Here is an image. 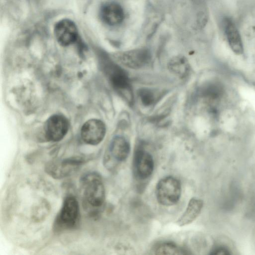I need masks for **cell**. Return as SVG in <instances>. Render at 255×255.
I'll return each instance as SVG.
<instances>
[{"label":"cell","mask_w":255,"mask_h":255,"mask_svg":"<svg viewBox=\"0 0 255 255\" xmlns=\"http://www.w3.org/2000/svg\"><path fill=\"white\" fill-rule=\"evenodd\" d=\"M84 202L88 207L101 208L105 200V190L100 175L96 172L85 174L81 179Z\"/></svg>","instance_id":"1"},{"label":"cell","mask_w":255,"mask_h":255,"mask_svg":"<svg viewBox=\"0 0 255 255\" xmlns=\"http://www.w3.org/2000/svg\"><path fill=\"white\" fill-rule=\"evenodd\" d=\"M155 193L157 200L161 205H174L178 202L181 196L180 182L174 177H165L157 184Z\"/></svg>","instance_id":"2"},{"label":"cell","mask_w":255,"mask_h":255,"mask_svg":"<svg viewBox=\"0 0 255 255\" xmlns=\"http://www.w3.org/2000/svg\"><path fill=\"white\" fill-rule=\"evenodd\" d=\"M79 218V205L77 200L68 196L64 200L62 208L54 223L56 231L71 229L78 223Z\"/></svg>","instance_id":"3"},{"label":"cell","mask_w":255,"mask_h":255,"mask_svg":"<svg viewBox=\"0 0 255 255\" xmlns=\"http://www.w3.org/2000/svg\"><path fill=\"white\" fill-rule=\"evenodd\" d=\"M105 70L112 86L128 102L132 101V92L129 78L126 71L112 63L106 65Z\"/></svg>","instance_id":"4"},{"label":"cell","mask_w":255,"mask_h":255,"mask_svg":"<svg viewBox=\"0 0 255 255\" xmlns=\"http://www.w3.org/2000/svg\"><path fill=\"white\" fill-rule=\"evenodd\" d=\"M116 58L122 65L136 69L146 65L150 60L151 55L148 49L138 48L119 52Z\"/></svg>","instance_id":"5"},{"label":"cell","mask_w":255,"mask_h":255,"mask_svg":"<svg viewBox=\"0 0 255 255\" xmlns=\"http://www.w3.org/2000/svg\"><path fill=\"white\" fill-rule=\"evenodd\" d=\"M84 160L80 157H73L60 161H51L47 164L46 170L55 178H64L76 170Z\"/></svg>","instance_id":"6"},{"label":"cell","mask_w":255,"mask_h":255,"mask_svg":"<svg viewBox=\"0 0 255 255\" xmlns=\"http://www.w3.org/2000/svg\"><path fill=\"white\" fill-rule=\"evenodd\" d=\"M54 33L57 42L62 46H69L76 42L78 38L76 25L69 19H63L56 22Z\"/></svg>","instance_id":"7"},{"label":"cell","mask_w":255,"mask_h":255,"mask_svg":"<svg viewBox=\"0 0 255 255\" xmlns=\"http://www.w3.org/2000/svg\"><path fill=\"white\" fill-rule=\"evenodd\" d=\"M69 128L67 119L61 115H54L45 124L44 131L47 140L59 141L67 134Z\"/></svg>","instance_id":"8"},{"label":"cell","mask_w":255,"mask_h":255,"mask_svg":"<svg viewBox=\"0 0 255 255\" xmlns=\"http://www.w3.org/2000/svg\"><path fill=\"white\" fill-rule=\"evenodd\" d=\"M106 132L105 124L98 119H91L82 127L81 135L87 144L95 145L104 139Z\"/></svg>","instance_id":"9"},{"label":"cell","mask_w":255,"mask_h":255,"mask_svg":"<svg viewBox=\"0 0 255 255\" xmlns=\"http://www.w3.org/2000/svg\"><path fill=\"white\" fill-rule=\"evenodd\" d=\"M99 14L103 22L111 26L120 24L125 17L124 8L120 4L115 1L106 2L102 4Z\"/></svg>","instance_id":"10"},{"label":"cell","mask_w":255,"mask_h":255,"mask_svg":"<svg viewBox=\"0 0 255 255\" xmlns=\"http://www.w3.org/2000/svg\"><path fill=\"white\" fill-rule=\"evenodd\" d=\"M133 167L138 178L141 179L148 178L154 169V161L151 155L146 150L138 148L134 153Z\"/></svg>","instance_id":"11"},{"label":"cell","mask_w":255,"mask_h":255,"mask_svg":"<svg viewBox=\"0 0 255 255\" xmlns=\"http://www.w3.org/2000/svg\"><path fill=\"white\" fill-rule=\"evenodd\" d=\"M110 154L112 158L118 162L125 161L128 156L130 145L127 139L122 136H116L112 140Z\"/></svg>","instance_id":"12"},{"label":"cell","mask_w":255,"mask_h":255,"mask_svg":"<svg viewBox=\"0 0 255 255\" xmlns=\"http://www.w3.org/2000/svg\"><path fill=\"white\" fill-rule=\"evenodd\" d=\"M225 29L228 42L232 51L236 54H242L244 51L243 42L234 23L230 19H226Z\"/></svg>","instance_id":"13"},{"label":"cell","mask_w":255,"mask_h":255,"mask_svg":"<svg viewBox=\"0 0 255 255\" xmlns=\"http://www.w3.org/2000/svg\"><path fill=\"white\" fill-rule=\"evenodd\" d=\"M203 206L202 200L194 197L191 199L185 212L177 221V224L184 226L192 223L200 214Z\"/></svg>","instance_id":"14"},{"label":"cell","mask_w":255,"mask_h":255,"mask_svg":"<svg viewBox=\"0 0 255 255\" xmlns=\"http://www.w3.org/2000/svg\"><path fill=\"white\" fill-rule=\"evenodd\" d=\"M168 67L171 72L181 78H185L190 71L188 61L183 56H177L172 58L169 61Z\"/></svg>","instance_id":"15"},{"label":"cell","mask_w":255,"mask_h":255,"mask_svg":"<svg viewBox=\"0 0 255 255\" xmlns=\"http://www.w3.org/2000/svg\"><path fill=\"white\" fill-rule=\"evenodd\" d=\"M151 252L156 255H184L185 251L176 244L171 242H161L156 244Z\"/></svg>","instance_id":"16"},{"label":"cell","mask_w":255,"mask_h":255,"mask_svg":"<svg viewBox=\"0 0 255 255\" xmlns=\"http://www.w3.org/2000/svg\"><path fill=\"white\" fill-rule=\"evenodd\" d=\"M223 93L222 87L218 84H211L204 89L202 94L204 97L210 100H215L219 99Z\"/></svg>","instance_id":"17"},{"label":"cell","mask_w":255,"mask_h":255,"mask_svg":"<svg viewBox=\"0 0 255 255\" xmlns=\"http://www.w3.org/2000/svg\"><path fill=\"white\" fill-rule=\"evenodd\" d=\"M138 95L142 104L149 106L155 101L156 97L153 91L148 88H141L138 91Z\"/></svg>","instance_id":"18"},{"label":"cell","mask_w":255,"mask_h":255,"mask_svg":"<svg viewBox=\"0 0 255 255\" xmlns=\"http://www.w3.org/2000/svg\"><path fill=\"white\" fill-rule=\"evenodd\" d=\"M212 255H231L230 251L227 248L220 246L215 248L211 253Z\"/></svg>","instance_id":"19"}]
</instances>
